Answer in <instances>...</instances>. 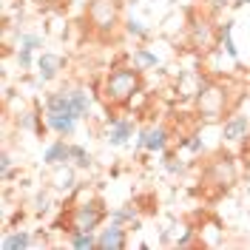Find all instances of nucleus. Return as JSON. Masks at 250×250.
<instances>
[{"mask_svg":"<svg viewBox=\"0 0 250 250\" xmlns=\"http://www.w3.org/2000/svg\"><path fill=\"white\" fill-rule=\"evenodd\" d=\"M142 91L140 65H114L103 80V100L108 105H128Z\"/></svg>","mask_w":250,"mask_h":250,"instance_id":"1","label":"nucleus"},{"mask_svg":"<svg viewBox=\"0 0 250 250\" xmlns=\"http://www.w3.org/2000/svg\"><path fill=\"white\" fill-rule=\"evenodd\" d=\"M123 23V9L117 0H88V26L103 40H108Z\"/></svg>","mask_w":250,"mask_h":250,"instance_id":"2","label":"nucleus"},{"mask_svg":"<svg viewBox=\"0 0 250 250\" xmlns=\"http://www.w3.org/2000/svg\"><path fill=\"white\" fill-rule=\"evenodd\" d=\"M196 111H199L202 123H219L228 111V88L219 83H208L196 94Z\"/></svg>","mask_w":250,"mask_h":250,"instance_id":"3","label":"nucleus"},{"mask_svg":"<svg viewBox=\"0 0 250 250\" xmlns=\"http://www.w3.org/2000/svg\"><path fill=\"white\" fill-rule=\"evenodd\" d=\"M108 219V210L100 199H91V202H83L77 208H71L68 213V233L71 230H85V233H94L103 222Z\"/></svg>","mask_w":250,"mask_h":250,"instance_id":"4","label":"nucleus"},{"mask_svg":"<svg viewBox=\"0 0 250 250\" xmlns=\"http://www.w3.org/2000/svg\"><path fill=\"white\" fill-rule=\"evenodd\" d=\"M208 179L219 188H233L236 179H239V168H236V159L228 154H216L213 156V162L208 165Z\"/></svg>","mask_w":250,"mask_h":250,"instance_id":"5","label":"nucleus"},{"mask_svg":"<svg viewBox=\"0 0 250 250\" xmlns=\"http://www.w3.org/2000/svg\"><path fill=\"white\" fill-rule=\"evenodd\" d=\"M168 142H171V131L165 125H151L137 134V148L148 151V154H165Z\"/></svg>","mask_w":250,"mask_h":250,"instance_id":"6","label":"nucleus"},{"mask_svg":"<svg viewBox=\"0 0 250 250\" xmlns=\"http://www.w3.org/2000/svg\"><path fill=\"white\" fill-rule=\"evenodd\" d=\"M128 248V230L123 225L111 222L105 230L97 233V250H125Z\"/></svg>","mask_w":250,"mask_h":250,"instance_id":"7","label":"nucleus"},{"mask_svg":"<svg viewBox=\"0 0 250 250\" xmlns=\"http://www.w3.org/2000/svg\"><path fill=\"white\" fill-rule=\"evenodd\" d=\"M190 43H193V48H199V51H210L219 43V29H213L208 20H199V23L190 26Z\"/></svg>","mask_w":250,"mask_h":250,"instance_id":"8","label":"nucleus"},{"mask_svg":"<svg viewBox=\"0 0 250 250\" xmlns=\"http://www.w3.org/2000/svg\"><path fill=\"white\" fill-rule=\"evenodd\" d=\"M248 134H250V120L245 114H233L222 125V140L225 142H242L248 140Z\"/></svg>","mask_w":250,"mask_h":250,"instance_id":"9","label":"nucleus"},{"mask_svg":"<svg viewBox=\"0 0 250 250\" xmlns=\"http://www.w3.org/2000/svg\"><path fill=\"white\" fill-rule=\"evenodd\" d=\"M77 117H71V114H60V111H46V128L48 131H54L57 137H74V131H77Z\"/></svg>","mask_w":250,"mask_h":250,"instance_id":"10","label":"nucleus"},{"mask_svg":"<svg viewBox=\"0 0 250 250\" xmlns=\"http://www.w3.org/2000/svg\"><path fill=\"white\" fill-rule=\"evenodd\" d=\"M134 137V120L131 117H111V128H108V145L120 148Z\"/></svg>","mask_w":250,"mask_h":250,"instance_id":"11","label":"nucleus"},{"mask_svg":"<svg viewBox=\"0 0 250 250\" xmlns=\"http://www.w3.org/2000/svg\"><path fill=\"white\" fill-rule=\"evenodd\" d=\"M71 159V145L65 142V137H60V140H54L51 145H48L46 151H43V162H46L48 168H57V165H65Z\"/></svg>","mask_w":250,"mask_h":250,"instance_id":"12","label":"nucleus"},{"mask_svg":"<svg viewBox=\"0 0 250 250\" xmlns=\"http://www.w3.org/2000/svg\"><path fill=\"white\" fill-rule=\"evenodd\" d=\"M62 65H65L62 57L48 54V51H46V54H40V57H37V77L43 80V83H51V80L62 71Z\"/></svg>","mask_w":250,"mask_h":250,"instance_id":"13","label":"nucleus"},{"mask_svg":"<svg viewBox=\"0 0 250 250\" xmlns=\"http://www.w3.org/2000/svg\"><path fill=\"white\" fill-rule=\"evenodd\" d=\"M77 168L71 165V162H65V165H57L54 168V176H51V185L57 188V190H74L77 188Z\"/></svg>","mask_w":250,"mask_h":250,"instance_id":"14","label":"nucleus"},{"mask_svg":"<svg viewBox=\"0 0 250 250\" xmlns=\"http://www.w3.org/2000/svg\"><path fill=\"white\" fill-rule=\"evenodd\" d=\"M233 20H225V23H219V43L216 46L228 54V57H239V48H236V43H233Z\"/></svg>","mask_w":250,"mask_h":250,"instance_id":"15","label":"nucleus"},{"mask_svg":"<svg viewBox=\"0 0 250 250\" xmlns=\"http://www.w3.org/2000/svg\"><path fill=\"white\" fill-rule=\"evenodd\" d=\"M46 111H60V114H71V117H77L74 114V103H71V94L68 91H54L46 97Z\"/></svg>","mask_w":250,"mask_h":250,"instance_id":"16","label":"nucleus"},{"mask_svg":"<svg viewBox=\"0 0 250 250\" xmlns=\"http://www.w3.org/2000/svg\"><path fill=\"white\" fill-rule=\"evenodd\" d=\"M68 94H71L77 120H85V117L91 114V97H88V91H85V88H68Z\"/></svg>","mask_w":250,"mask_h":250,"instance_id":"17","label":"nucleus"},{"mask_svg":"<svg viewBox=\"0 0 250 250\" xmlns=\"http://www.w3.org/2000/svg\"><path fill=\"white\" fill-rule=\"evenodd\" d=\"M34 239H31L29 230H15V233L3 236V250H20V248H31Z\"/></svg>","mask_w":250,"mask_h":250,"instance_id":"18","label":"nucleus"},{"mask_svg":"<svg viewBox=\"0 0 250 250\" xmlns=\"http://www.w3.org/2000/svg\"><path fill=\"white\" fill-rule=\"evenodd\" d=\"M68 245L77 248V250H94L97 248V236L85 233V230H71V233H68Z\"/></svg>","mask_w":250,"mask_h":250,"instance_id":"19","label":"nucleus"},{"mask_svg":"<svg viewBox=\"0 0 250 250\" xmlns=\"http://www.w3.org/2000/svg\"><path fill=\"white\" fill-rule=\"evenodd\" d=\"M77 171H88L91 168V154L83 148V145H71V159H68Z\"/></svg>","mask_w":250,"mask_h":250,"instance_id":"20","label":"nucleus"},{"mask_svg":"<svg viewBox=\"0 0 250 250\" xmlns=\"http://www.w3.org/2000/svg\"><path fill=\"white\" fill-rule=\"evenodd\" d=\"M111 222L114 225H137V208H131V205H125V208H117V210H111Z\"/></svg>","mask_w":250,"mask_h":250,"instance_id":"21","label":"nucleus"},{"mask_svg":"<svg viewBox=\"0 0 250 250\" xmlns=\"http://www.w3.org/2000/svg\"><path fill=\"white\" fill-rule=\"evenodd\" d=\"M134 62L145 71V68H156V62L159 60H156V54H151L148 48H134Z\"/></svg>","mask_w":250,"mask_h":250,"instance_id":"22","label":"nucleus"},{"mask_svg":"<svg viewBox=\"0 0 250 250\" xmlns=\"http://www.w3.org/2000/svg\"><path fill=\"white\" fill-rule=\"evenodd\" d=\"M17 46H23V48H31V51H37V48H43V37H37V34H20L17 37Z\"/></svg>","mask_w":250,"mask_h":250,"instance_id":"23","label":"nucleus"},{"mask_svg":"<svg viewBox=\"0 0 250 250\" xmlns=\"http://www.w3.org/2000/svg\"><path fill=\"white\" fill-rule=\"evenodd\" d=\"M125 31H128L131 37H140V40H145V37H148V29L142 26L140 20H125Z\"/></svg>","mask_w":250,"mask_h":250,"instance_id":"24","label":"nucleus"},{"mask_svg":"<svg viewBox=\"0 0 250 250\" xmlns=\"http://www.w3.org/2000/svg\"><path fill=\"white\" fill-rule=\"evenodd\" d=\"M31 62H34V60H31V48H23V46H20V48H17V65H20L23 71H29Z\"/></svg>","mask_w":250,"mask_h":250,"instance_id":"25","label":"nucleus"},{"mask_svg":"<svg viewBox=\"0 0 250 250\" xmlns=\"http://www.w3.org/2000/svg\"><path fill=\"white\" fill-rule=\"evenodd\" d=\"M9 173H12V154L3 151V154H0V176L9 179Z\"/></svg>","mask_w":250,"mask_h":250,"instance_id":"26","label":"nucleus"},{"mask_svg":"<svg viewBox=\"0 0 250 250\" xmlns=\"http://www.w3.org/2000/svg\"><path fill=\"white\" fill-rule=\"evenodd\" d=\"M51 199H48V193H37V199H34V208H37V213H46Z\"/></svg>","mask_w":250,"mask_h":250,"instance_id":"27","label":"nucleus"},{"mask_svg":"<svg viewBox=\"0 0 250 250\" xmlns=\"http://www.w3.org/2000/svg\"><path fill=\"white\" fill-rule=\"evenodd\" d=\"M176 245H179V248H190V245H196V239H193V230H185V233L176 239Z\"/></svg>","mask_w":250,"mask_h":250,"instance_id":"28","label":"nucleus"},{"mask_svg":"<svg viewBox=\"0 0 250 250\" xmlns=\"http://www.w3.org/2000/svg\"><path fill=\"white\" fill-rule=\"evenodd\" d=\"M188 148H190L193 154H199V151H202V140H199V137H188Z\"/></svg>","mask_w":250,"mask_h":250,"instance_id":"29","label":"nucleus"},{"mask_svg":"<svg viewBox=\"0 0 250 250\" xmlns=\"http://www.w3.org/2000/svg\"><path fill=\"white\" fill-rule=\"evenodd\" d=\"M208 6H210V12H219V9H225L228 6V0H205Z\"/></svg>","mask_w":250,"mask_h":250,"instance_id":"30","label":"nucleus"},{"mask_svg":"<svg viewBox=\"0 0 250 250\" xmlns=\"http://www.w3.org/2000/svg\"><path fill=\"white\" fill-rule=\"evenodd\" d=\"M128 3H140V0H128Z\"/></svg>","mask_w":250,"mask_h":250,"instance_id":"31","label":"nucleus"}]
</instances>
